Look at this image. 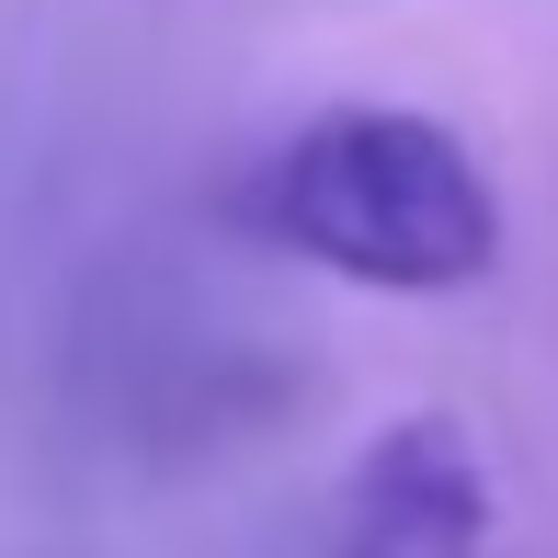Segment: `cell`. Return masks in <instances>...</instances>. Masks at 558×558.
<instances>
[{
  "mask_svg": "<svg viewBox=\"0 0 558 558\" xmlns=\"http://www.w3.org/2000/svg\"><path fill=\"white\" fill-rule=\"evenodd\" d=\"M478 547H490V456L456 411H411L353 456L331 558H478Z\"/></svg>",
  "mask_w": 558,
  "mask_h": 558,
  "instance_id": "cell-2",
  "label": "cell"
},
{
  "mask_svg": "<svg viewBox=\"0 0 558 558\" xmlns=\"http://www.w3.org/2000/svg\"><path fill=\"white\" fill-rule=\"evenodd\" d=\"M240 240L365 296H468L501 263V183L422 104H319L228 183Z\"/></svg>",
  "mask_w": 558,
  "mask_h": 558,
  "instance_id": "cell-1",
  "label": "cell"
}]
</instances>
